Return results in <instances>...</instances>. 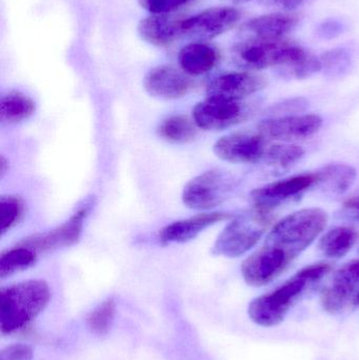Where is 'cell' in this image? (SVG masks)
I'll return each instance as SVG.
<instances>
[{"instance_id": "6da1fadb", "label": "cell", "mask_w": 359, "mask_h": 360, "mask_svg": "<svg viewBox=\"0 0 359 360\" xmlns=\"http://www.w3.org/2000/svg\"><path fill=\"white\" fill-rule=\"evenodd\" d=\"M331 270V264L325 262L301 269L273 291L259 296L250 302L248 315L251 321L265 328L280 325L299 298Z\"/></svg>"}, {"instance_id": "7a4b0ae2", "label": "cell", "mask_w": 359, "mask_h": 360, "mask_svg": "<svg viewBox=\"0 0 359 360\" xmlns=\"http://www.w3.org/2000/svg\"><path fill=\"white\" fill-rule=\"evenodd\" d=\"M328 219L327 212L320 207L299 210L278 222L261 247L290 266L322 234Z\"/></svg>"}, {"instance_id": "3957f363", "label": "cell", "mask_w": 359, "mask_h": 360, "mask_svg": "<svg viewBox=\"0 0 359 360\" xmlns=\"http://www.w3.org/2000/svg\"><path fill=\"white\" fill-rule=\"evenodd\" d=\"M51 290L40 279L21 281L0 292V330L1 333L20 331L48 306Z\"/></svg>"}, {"instance_id": "277c9868", "label": "cell", "mask_w": 359, "mask_h": 360, "mask_svg": "<svg viewBox=\"0 0 359 360\" xmlns=\"http://www.w3.org/2000/svg\"><path fill=\"white\" fill-rule=\"evenodd\" d=\"M273 221L270 210L254 209L236 216L217 237L212 248L215 256L236 258L248 253L261 240Z\"/></svg>"}, {"instance_id": "5b68a950", "label": "cell", "mask_w": 359, "mask_h": 360, "mask_svg": "<svg viewBox=\"0 0 359 360\" xmlns=\"http://www.w3.org/2000/svg\"><path fill=\"white\" fill-rule=\"evenodd\" d=\"M305 49L295 42L280 39L250 38L240 42L232 50V58L238 67L247 70L289 67L309 55Z\"/></svg>"}, {"instance_id": "8992f818", "label": "cell", "mask_w": 359, "mask_h": 360, "mask_svg": "<svg viewBox=\"0 0 359 360\" xmlns=\"http://www.w3.org/2000/svg\"><path fill=\"white\" fill-rule=\"evenodd\" d=\"M235 188V177L230 173L221 170L207 171L185 184L183 201L189 209L207 211L225 202Z\"/></svg>"}, {"instance_id": "52a82bcc", "label": "cell", "mask_w": 359, "mask_h": 360, "mask_svg": "<svg viewBox=\"0 0 359 360\" xmlns=\"http://www.w3.org/2000/svg\"><path fill=\"white\" fill-rule=\"evenodd\" d=\"M322 308L337 315L359 307V259L344 264L320 294Z\"/></svg>"}, {"instance_id": "ba28073f", "label": "cell", "mask_w": 359, "mask_h": 360, "mask_svg": "<svg viewBox=\"0 0 359 360\" xmlns=\"http://www.w3.org/2000/svg\"><path fill=\"white\" fill-rule=\"evenodd\" d=\"M253 112V108L242 101L208 97L194 108L193 120L202 130L221 131L246 122Z\"/></svg>"}, {"instance_id": "9c48e42d", "label": "cell", "mask_w": 359, "mask_h": 360, "mask_svg": "<svg viewBox=\"0 0 359 360\" xmlns=\"http://www.w3.org/2000/svg\"><path fill=\"white\" fill-rule=\"evenodd\" d=\"M95 205L96 198L94 196L89 197L67 221L44 234L29 237L21 241L20 245L31 248L37 253L73 245L79 240L84 221L94 209Z\"/></svg>"}, {"instance_id": "30bf717a", "label": "cell", "mask_w": 359, "mask_h": 360, "mask_svg": "<svg viewBox=\"0 0 359 360\" xmlns=\"http://www.w3.org/2000/svg\"><path fill=\"white\" fill-rule=\"evenodd\" d=\"M269 141L257 130L231 133L219 139L213 151L217 158L231 164H259L265 160Z\"/></svg>"}, {"instance_id": "8fae6325", "label": "cell", "mask_w": 359, "mask_h": 360, "mask_svg": "<svg viewBox=\"0 0 359 360\" xmlns=\"http://www.w3.org/2000/svg\"><path fill=\"white\" fill-rule=\"evenodd\" d=\"M242 18V12L231 6L207 8L191 17H183V37L208 40L229 31Z\"/></svg>"}, {"instance_id": "7c38bea8", "label": "cell", "mask_w": 359, "mask_h": 360, "mask_svg": "<svg viewBox=\"0 0 359 360\" xmlns=\"http://www.w3.org/2000/svg\"><path fill=\"white\" fill-rule=\"evenodd\" d=\"M322 127V120L315 114L266 118L261 120L256 130L268 141H303L315 135Z\"/></svg>"}, {"instance_id": "4fadbf2b", "label": "cell", "mask_w": 359, "mask_h": 360, "mask_svg": "<svg viewBox=\"0 0 359 360\" xmlns=\"http://www.w3.org/2000/svg\"><path fill=\"white\" fill-rule=\"evenodd\" d=\"M316 182V171L313 173H301L255 188L251 192L250 198L254 207L272 211L282 203L299 198L306 191L315 186Z\"/></svg>"}, {"instance_id": "5bb4252c", "label": "cell", "mask_w": 359, "mask_h": 360, "mask_svg": "<svg viewBox=\"0 0 359 360\" xmlns=\"http://www.w3.org/2000/svg\"><path fill=\"white\" fill-rule=\"evenodd\" d=\"M267 82L261 76L250 73H228L218 76L209 84L207 95L213 98L242 101L263 90Z\"/></svg>"}, {"instance_id": "9a60e30c", "label": "cell", "mask_w": 359, "mask_h": 360, "mask_svg": "<svg viewBox=\"0 0 359 360\" xmlns=\"http://www.w3.org/2000/svg\"><path fill=\"white\" fill-rule=\"evenodd\" d=\"M143 86L151 96L162 99H177L189 93L192 82L175 68L159 65L147 74L143 80Z\"/></svg>"}, {"instance_id": "2e32d148", "label": "cell", "mask_w": 359, "mask_h": 360, "mask_svg": "<svg viewBox=\"0 0 359 360\" xmlns=\"http://www.w3.org/2000/svg\"><path fill=\"white\" fill-rule=\"evenodd\" d=\"M233 217L227 212H212L192 216L187 219L178 220L162 229L159 240L162 245L170 243H185L196 238L202 231L209 226Z\"/></svg>"}, {"instance_id": "e0dca14e", "label": "cell", "mask_w": 359, "mask_h": 360, "mask_svg": "<svg viewBox=\"0 0 359 360\" xmlns=\"http://www.w3.org/2000/svg\"><path fill=\"white\" fill-rule=\"evenodd\" d=\"M181 21L183 17L155 14L139 22L138 34L143 40L153 46H170L183 37Z\"/></svg>"}, {"instance_id": "ac0fdd59", "label": "cell", "mask_w": 359, "mask_h": 360, "mask_svg": "<svg viewBox=\"0 0 359 360\" xmlns=\"http://www.w3.org/2000/svg\"><path fill=\"white\" fill-rule=\"evenodd\" d=\"M297 14L275 13L251 19L242 27V32L256 39H280L299 25Z\"/></svg>"}, {"instance_id": "d6986e66", "label": "cell", "mask_w": 359, "mask_h": 360, "mask_svg": "<svg viewBox=\"0 0 359 360\" xmlns=\"http://www.w3.org/2000/svg\"><path fill=\"white\" fill-rule=\"evenodd\" d=\"M178 61L185 74L204 75L216 67L219 61L218 51L204 42H191L181 49Z\"/></svg>"}, {"instance_id": "ffe728a7", "label": "cell", "mask_w": 359, "mask_h": 360, "mask_svg": "<svg viewBox=\"0 0 359 360\" xmlns=\"http://www.w3.org/2000/svg\"><path fill=\"white\" fill-rule=\"evenodd\" d=\"M318 182L315 188L325 195L339 197L345 194L355 181L358 172L353 167L346 164H329L316 171Z\"/></svg>"}, {"instance_id": "44dd1931", "label": "cell", "mask_w": 359, "mask_h": 360, "mask_svg": "<svg viewBox=\"0 0 359 360\" xmlns=\"http://www.w3.org/2000/svg\"><path fill=\"white\" fill-rule=\"evenodd\" d=\"M359 234L352 226H337L327 232L318 243V251L330 259L347 255L358 240Z\"/></svg>"}, {"instance_id": "7402d4cb", "label": "cell", "mask_w": 359, "mask_h": 360, "mask_svg": "<svg viewBox=\"0 0 359 360\" xmlns=\"http://www.w3.org/2000/svg\"><path fill=\"white\" fill-rule=\"evenodd\" d=\"M36 111L33 99L17 91L2 96L0 103L1 124H16L29 120Z\"/></svg>"}, {"instance_id": "603a6c76", "label": "cell", "mask_w": 359, "mask_h": 360, "mask_svg": "<svg viewBox=\"0 0 359 360\" xmlns=\"http://www.w3.org/2000/svg\"><path fill=\"white\" fill-rule=\"evenodd\" d=\"M194 124L185 115L170 116L158 126L157 134L169 143H188L194 141L197 134Z\"/></svg>"}, {"instance_id": "cb8c5ba5", "label": "cell", "mask_w": 359, "mask_h": 360, "mask_svg": "<svg viewBox=\"0 0 359 360\" xmlns=\"http://www.w3.org/2000/svg\"><path fill=\"white\" fill-rule=\"evenodd\" d=\"M37 254L23 245L4 252L0 257V278H6L31 268L37 262Z\"/></svg>"}, {"instance_id": "d4e9b609", "label": "cell", "mask_w": 359, "mask_h": 360, "mask_svg": "<svg viewBox=\"0 0 359 360\" xmlns=\"http://www.w3.org/2000/svg\"><path fill=\"white\" fill-rule=\"evenodd\" d=\"M305 156L303 148L289 143H276L269 146L263 164L271 167L275 172L290 170Z\"/></svg>"}, {"instance_id": "484cf974", "label": "cell", "mask_w": 359, "mask_h": 360, "mask_svg": "<svg viewBox=\"0 0 359 360\" xmlns=\"http://www.w3.org/2000/svg\"><path fill=\"white\" fill-rule=\"evenodd\" d=\"M116 315L115 300L109 298L101 302L86 319V326L92 333L105 335L111 329Z\"/></svg>"}, {"instance_id": "4316f807", "label": "cell", "mask_w": 359, "mask_h": 360, "mask_svg": "<svg viewBox=\"0 0 359 360\" xmlns=\"http://www.w3.org/2000/svg\"><path fill=\"white\" fill-rule=\"evenodd\" d=\"M0 209H1L0 231L4 236L22 219L25 210V202L16 195H4L0 197Z\"/></svg>"}, {"instance_id": "83f0119b", "label": "cell", "mask_w": 359, "mask_h": 360, "mask_svg": "<svg viewBox=\"0 0 359 360\" xmlns=\"http://www.w3.org/2000/svg\"><path fill=\"white\" fill-rule=\"evenodd\" d=\"M322 70L329 77H339L349 71L351 56L346 49L337 48L327 51L320 56Z\"/></svg>"}, {"instance_id": "f1b7e54d", "label": "cell", "mask_w": 359, "mask_h": 360, "mask_svg": "<svg viewBox=\"0 0 359 360\" xmlns=\"http://www.w3.org/2000/svg\"><path fill=\"white\" fill-rule=\"evenodd\" d=\"M320 71H322V63H320V58L309 54L303 60L299 61L294 65L282 68L280 73L284 76H288V77L305 79Z\"/></svg>"}, {"instance_id": "f546056e", "label": "cell", "mask_w": 359, "mask_h": 360, "mask_svg": "<svg viewBox=\"0 0 359 360\" xmlns=\"http://www.w3.org/2000/svg\"><path fill=\"white\" fill-rule=\"evenodd\" d=\"M309 107V101L303 97L285 99L280 103L271 105L266 112L268 118L284 117V116L297 115V113L305 112Z\"/></svg>"}, {"instance_id": "4dcf8cb0", "label": "cell", "mask_w": 359, "mask_h": 360, "mask_svg": "<svg viewBox=\"0 0 359 360\" xmlns=\"http://www.w3.org/2000/svg\"><path fill=\"white\" fill-rule=\"evenodd\" d=\"M189 1L191 0H138L145 10L153 14H167L181 8Z\"/></svg>"}, {"instance_id": "1f68e13d", "label": "cell", "mask_w": 359, "mask_h": 360, "mask_svg": "<svg viewBox=\"0 0 359 360\" xmlns=\"http://www.w3.org/2000/svg\"><path fill=\"white\" fill-rule=\"evenodd\" d=\"M346 25L339 19L329 18L318 25L316 34L322 39L330 40L339 37L346 31Z\"/></svg>"}, {"instance_id": "d6a6232c", "label": "cell", "mask_w": 359, "mask_h": 360, "mask_svg": "<svg viewBox=\"0 0 359 360\" xmlns=\"http://www.w3.org/2000/svg\"><path fill=\"white\" fill-rule=\"evenodd\" d=\"M0 360H33V350L27 345H11L1 351Z\"/></svg>"}, {"instance_id": "836d02e7", "label": "cell", "mask_w": 359, "mask_h": 360, "mask_svg": "<svg viewBox=\"0 0 359 360\" xmlns=\"http://www.w3.org/2000/svg\"><path fill=\"white\" fill-rule=\"evenodd\" d=\"M337 217L359 224V188L355 194L344 202L343 207L337 213Z\"/></svg>"}, {"instance_id": "e575fe53", "label": "cell", "mask_w": 359, "mask_h": 360, "mask_svg": "<svg viewBox=\"0 0 359 360\" xmlns=\"http://www.w3.org/2000/svg\"><path fill=\"white\" fill-rule=\"evenodd\" d=\"M308 0H259V4L268 8H280V10L291 11L303 6Z\"/></svg>"}, {"instance_id": "d590c367", "label": "cell", "mask_w": 359, "mask_h": 360, "mask_svg": "<svg viewBox=\"0 0 359 360\" xmlns=\"http://www.w3.org/2000/svg\"><path fill=\"white\" fill-rule=\"evenodd\" d=\"M8 170V162H6V160L4 158V156H1V158H0V176H1V179L4 176V174H6V171Z\"/></svg>"}, {"instance_id": "8d00e7d4", "label": "cell", "mask_w": 359, "mask_h": 360, "mask_svg": "<svg viewBox=\"0 0 359 360\" xmlns=\"http://www.w3.org/2000/svg\"><path fill=\"white\" fill-rule=\"evenodd\" d=\"M234 1H236V2H244V1H249V0H234Z\"/></svg>"}]
</instances>
